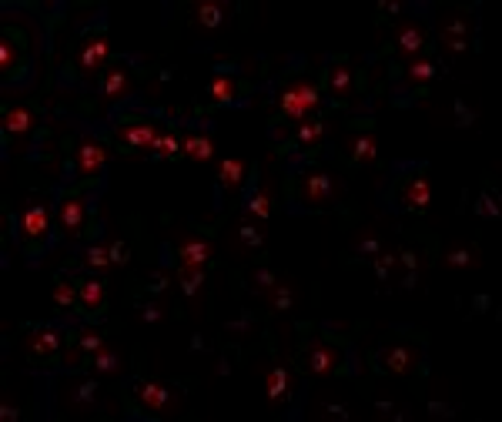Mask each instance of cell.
Masks as SVG:
<instances>
[{
    "instance_id": "6da1fadb",
    "label": "cell",
    "mask_w": 502,
    "mask_h": 422,
    "mask_svg": "<svg viewBox=\"0 0 502 422\" xmlns=\"http://www.w3.org/2000/svg\"><path fill=\"white\" fill-rule=\"evenodd\" d=\"M278 107H281V114L288 117V121H305V114L318 107V91L312 87V84L295 81L292 87H285V91H281Z\"/></svg>"
},
{
    "instance_id": "7a4b0ae2",
    "label": "cell",
    "mask_w": 502,
    "mask_h": 422,
    "mask_svg": "<svg viewBox=\"0 0 502 422\" xmlns=\"http://www.w3.org/2000/svg\"><path fill=\"white\" fill-rule=\"evenodd\" d=\"M332 191H335V181H332L325 171H312V175H305L302 181H298V198H302L305 205H312V208L325 205V201L332 198Z\"/></svg>"
},
{
    "instance_id": "3957f363",
    "label": "cell",
    "mask_w": 502,
    "mask_h": 422,
    "mask_svg": "<svg viewBox=\"0 0 502 422\" xmlns=\"http://www.w3.org/2000/svg\"><path fill=\"white\" fill-rule=\"evenodd\" d=\"M47 228H50V211H47V205H27V208L21 211V234L23 238H31V242H40L47 234Z\"/></svg>"
},
{
    "instance_id": "277c9868",
    "label": "cell",
    "mask_w": 502,
    "mask_h": 422,
    "mask_svg": "<svg viewBox=\"0 0 502 422\" xmlns=\"http://www.w3.org/2000/svg\"><path fill=\"white\" fill-rule=\"evenodd\" d=\"M178 261H181V269H204L211 261V242L208 238H185L178 245Z\"/></svg>"
},
{
    "instance_id": "5b68a950",
    "label": "cell",
    "mask_w": 502,
    "mask_h": 422,
    "mask_svg": "<svg viewBox=\"0 0 502 422\" xmlns=\"http://www.w3.org/2000/svg\"><path fill=\"white\" fill-rule=\"evenodd\" d=\"M134 396H138L141 409H148V412L171 409V399H175L164 386H158V382H138V386H134Z\"/></svg>"
},
{
    "instance_id": "8992f818",
    "label": "cell",
    "mask_w": 502,
    "mask_h": 422,
    "mask_svg": "<svg viewBox=\"0 0 502 422\" xmlns=\"http://www.w3.org/2000/svg\"><path fill=\"white\" fill-rule=\"evenodd\" d=\"M398 201H402L405 208H412V211L425 208V205L432 201V185H429V178H422V175L409 178V181L402 185V195H398Z\"/></svg>"
},
{
    "instance_id": "52a82bcc",
    "label": "cell",
    "mask_w": 502,
    "mask_h": 422,
    "mask_svg": "<svg viewBox=\"0 0 502 422\" xmlns=\"http://www.w3.org/2000/svg\"><path fill=\"white\" fill-rule=\"evenodd\" d=\"M107 54H111V44H107L104 34H97V37H91V40H84L77 64H81L84 74H94V70H97L107 60Z\"/></svg>"
},
{
    "instance_id": "ba28073f",
    "label": "cell",
    "mask_w": 502,
    "mask_h": 422,
    "mask_svg": "<svg viewBox=\"0 0 502 422\" xmlns=\"http://www.w3.org/2000/svg\"><path fill=\"white\" fill-rule=\"evenodd\" d=\"M104 161H107V151H104V148L84 138L81 148H77V171H81V178H94L97 171H101V168H104Z\"/></svg>"
},
{
    "instance_id": "9c48e42d",
    "label": "cell",
    "mask_w": 502,
    "mask_h": 422,
    "mask_svg": "<svg viewBox=\"0 0 502 422\" xmlns=\"http://www.w3.org/2000/svg\"><path fill=\"white\" fill-rule=\"evenodd\" d=\"M84 215H87V201H84V198H64V201H60V211H58L60 232H64V234H77V232H81V224H84Z\"/></svg>"
},
{
    "instance_id": "30bf717a",
    "label": "cell",
    "mask_w": 502,
    "mask_h": 422,
    "mask_svg": "<svg viewBox=\"0 0 502 422\" xmlns=\"http://www.w3.org/2000/svg\"><path fill=\"white\" fill-rule=\"evenodd\" d=\"M23 345H27L31 355H40V359H44V355H54V352L60 349V332L58 328H34Z\"/></svg>"
},
{
    "instance_id": "8fae6325",
    "label": "cell",
    "mask_w": 502,
    "mask_h": 422,
    "mask_svg": "<svg viewBox=\"0 0 502 422\" xmlns=\"http://www.w3.org/2000/svg\"><path fill=\"white\" fill-rule=\"evenodd\" d=\"M395 47H398V58H402V60H412V58H415V54L422 50V47H425V31H422L419 23H405V27L398 31Z\"/></svg>"
},
{
    "instance_id": "7c38bea8",
    "label": "cell",
    "mask_w": 502,
    "mask_h": 422,
    "mask_svg": "<svg viewBox=\"0 0 502 422\" xmlns=\"http://www.w3.org/2000/svg\"><path fill=\"white\" fill-rule=\"evenodd\" d=\"M161 131L154 128V124H124V128H117V141H124L131 148H151L154 141H158Z\"/></svg>"
},
{
    "instance_id": "4fadbf2b",
    "label": "cell",
    "mask_w": 502,
    "mask_h": 422,
    "mask_svg": "<svg viewBox=\"0 0 502 422\" xmlns=\"http://www.w3.org/2000/svg\"><path fill=\"white\" fill-rule=\"evenodd\" d=\"M415 349L412 345H395V349H388V352H382V365H386L392 375H405L415 365Z\"/></svg>"
},
{
    "instance_id": "5bb4252c",
    "label": "cell",
    "mask_w": 502,
    "mask_h": 422,
    "mask_svg": "<svg viewBox=\"0 0 502 422\" xmlns=\"http://www.w3.org/2000/svg\"><path fill=\"white\" fill-rule=\"evenodd\" d=\"M181 151H185L191 161H211V158H214V141H211L208 134H201V131H191V134H185V141H181Z\"/></svg>"
},
{
    "instance_id": "9a60e30c",
    "label": "cell",
    "mask_w": 502,
    "mask_h": 422,
    "mask_svg": "<svg viewBox=\"0 0 502 422\" xmlns=\"http://www.w3.org/2000/svg\"><path fill=\"white\" fill-rule=\"evenodd\" d=\"M231 7L228 4H195V21H198L201 31H214L228 21Z\"/></svg>"
},
{
    "instance_id": "2e32d148",
    "label": "cell",
    "mask_w": 502,
    "mask_h": 422,
    "mask_svg": "<svg viewBox=\"0 0 502 422\" xmlns=\"http://www.w3.org/2000/svg\"><path fill=\"white\" fill-rule=\"evenodd\" d=\"M288 392H292V375H288V369H271L268 379H265V396H268L271 406H278V402H285L288 399Z\"/></svg>"
},
{
    "instance_id": "e0dca14e",
    "label": "cell",
    "mask_w": 502,
    "mask_h": 422,
    "mask_svg": "<svg viewBox=\"0 0 502 422\" xmlns=\"http://www.w3.org/2000/svg\"><path fill=\"white\" fill-rule=\"evenodd\" d=\"M31 128H34V111L31 107H11V111H4V131L7 134L23 138Z\"/></svg>"
},
{
    "instance_id": "ac0fdd59",
    "label": "cell",
    "mask_w": 502,
    "mask_h": 422,
    "mask_svg": "<svg viewBox=\"0 0 502 422\" xmlns=\"http://www.w3.org/2000/svg\"><path fill=\"white\" fill-rule=\"evenodd\" d=\"M349 154L362 164H375L378 161V138L375 134H355V138H349Z\"/></svg>"
},
{
    "instance_id": "d6986e66",
    "label": "cell",
    "mask_w": 502,
    "mask_h": 422,
    "mask_svg": "<svg viewBox=\"0 0 502 422\" xmlns=\"http://www.w3.org/2000/svg\"><path fill=\"white\" fill-rule=\"evenodd\" d=\"M335 365H339V352L332 345H315L312 355H308V372L312 375H328Z\"/></svg>"
},
{
    "instance_id": "ffe728a7",
    "label": "cell",
    "mask_w": 502,
    "mask_h": 422,
    "mask_svg": "<svg viewBox=\"0 0 502 422\" xmlns=\"http://www.w3.org/2000/svg\"><path fill=\"white\" fill-rule=\"evenodd\" d=\"M241 178H245V161H238V158H222V161H218V181H222L228 191H238V188H241Z\"/></svg>"
},
{
    "instance_id": "44dd1931",
    "label": "cell",
    "mask_w": 502,
    "mask_h": 422,
    "mask_svg": "<svg viewBox=\"0 0 502 422\" xmlns=\"http://www.w3.org/2000/svg\"><path fill=\"white\" fill-rule=\"evenodd\" d=\"M77 295H81V302H84L87 312H101V308H104V285H101L97 278H91V275L81 281Z\"/></svg>"
},
{
    "instance_id": "7402d4cb",
    "label": "cell",
    "mask_w": 502,
    "mask_h": 422,
    "mask_svg": "<svg viewBox=\"0 0 502 422\" xmlns=\"http://www.w3.org/2000/svg\"><path fill=\"white\" fill-rule=\"evenodd\" d=\"M405 77H409V84H425L435 77V64L429 58H412L409 64H405Z\"/></svg>"
},
{
    "instance_id": "603a6c76",
    "label": "cell",
    "mask_w": 502,
    "mask_h": 422,
    "mask_svg": "<svg viewBox=\"0 0 502 422\" xmlns=\"http://www.w3.org/2000/svg\"><path fill=\"white\" fill-rule=\"evenodd\" d=\"M131 87V77H128V70H107L104 74V97H121V94H128Z\"/></svg>"
},
{
    "instance_id": "cb8c5ba5",
    "label": "cell",
    "mask_w": 502,
    "mask_h": 422,
    "mask_svg": "<svg viewBox=\"0 0 502 422\" xmlns=\"http://www.w3.org/2000/svg\"><path fill=\"white\" fill-rule=\"evenodd\" d=\"M328 87H332V94H335V97H349V91H351V70L345 67V64H335V67H332V74H328Z\"/></svg>"
},
{
    "instance_id": "d4e9b609",
    "label": "cell",
    "mask_w": 502,
    "mask_h": 422,
    "mask_svg": "<svg viewBox=\"0 0 502 422\" xmlns=\"http://www.w3.org/2000/svg\"><path fill=\"white\" fill-rule=\"evenodd\" d=\"M178 281H181V292H185L187 298H195L198 288L204 285V269H181V265H178Z\"/></svg>"
},
{
    "instance_id": "484cf974",
    "label": "cell",
    "mask_w": 502,
    "mask_h": 422,
    "mask_svg": "<svg viewBox=\"0 0 502 422\" xmlns=\"http://www.w3.org/2000/svg\"><path fill=\"white\" fill-rule=\"evenodd\" d=\"M91 372L97 375H111V372H121V355H117L114 349H101L97 355H94L91 362Z\"/></svg>"
},
{
    "instance_id": "4316f807",
    "label": "cell",
    "mask_w": 502,
    "mask_h": 422,
    "mask_svg": "<svg viewBox=\"0 0 502 422\" xmlns=\"http://www.w3.org/2000/svg\"><path fill=\"white\" fill-rule=\"evenodd\" d=\"M245 208H248V218H255V222H265V218L271 215V195L265 191V188H261V191H255V195L248 198Z\"/></svg>"
},
{
    "instance_id": "83f0119b",
    "label": "cell",
    "mask_w": 502,
    "mask_h": 422,
    "mask_svg": "<svg viewBox=\"0 0 502 422\" xmlns=\"http://www.w3.org/2000/svg\"><path fill=\"white\" fill-rule=\"evenodd\" d=\"M178 148H181V141H178L175 131H171V134H158V141L151 144V161H161V158H175Z\"/></svg>"
},
{
    "instance_id": "f1b7e54d",
    "label": "cell",
    "mask_w": 502,
    "mask_h": 422,
    "mask_svg": "<svg viewBox=\"0 0 502 422\" xmlns=\"http://www.w3.org/2000/svg\"><path fill=\"white\" fill-rule=\"evenodd\" d=\"M208 94H211L214 104H234V81L231 77H214L211 87H208Z\"/></svg>"
},
{
    "instance_id": "f546056e",
    "label": "cell",
    "mask_w": 502,
    "mask_h": 422,
    "mask_svg": "<svg viewBox=\"0 0 502 422\" xmlns=\"http://www.w3.org/2000/svg\"><path fill=\"white\" fill-rule=\"evenodd\" d=\"M298 134H295V138H298V144H318V141L325 138V124H322V121H298Z\"/></svg>"
},
{
    "instance_id": "4dcf8cb0",
    "label": "cell",
    "mask_w": 502,
    "mask_h": 422,
    "mask_svg": "<svg viewBox=\"0 0 502 422\" xmlns=\"http://www.w3.org/2000/svg\"><path fill=\"white\" fill-rule=\"evenodd\" d=\"M84 261L91 265L94 271H107V269H114L111 265V251H107L104 245H91L87 251H84Z\"/></svg>"
},
{
    "instance_id": "1f68e13d",
    "label": "cell",
    "mask_w": 502,
    "mask_h": 422,
    "mask_svg": "<svg viewBox=\"0 0 502 422\" xmlns=\"http://www.w3.org/2000/svg\"><path fill=\"white\" fill-rule=\"evenodd\" d=\"M77 298H81V295L74 292V285H70L67 278H58V285H54V305H58V308H70Z\"/></svg>"
},
{
    "instance_id": "d6a6232c",
    "label": "cell",
    "mask_w": 502,
    "mask_h": 422,
    "mask_svg": "<svg viewBox=\"0 0 502 422\" xmlns=\"http://www.w3.org/2000/svg\"><path fill=\"white\" fill-rule=\"evenodd\" d=\"M234 238H238V245L241 248H261V232L251 224V218L238 224V234H234Z\"/></svg>"
},
{
    "instance_id": "836d02e7",
    "label": "cell",
    "mask_w": 502,
    "mask_h": 422,
    "mask_svg": "<svg viewBox=\"0 0 502 422\" xmlns=\"http://www.w3.org/2000/svg\"><path fill=\"white\" fill-rule=\"evenodd\" d=\"M445 265L449 269H476V251L472 248H456L445 255Z\"/></svg>"
},
{
    "instance_id": "e575fe53",
    "label": "cell",
    "mask_w": 502,
    "mask_h": 422,
    "mask_svg": "<svg viewBox=\"0 0 502 422\" xmlns=\"http://www.w3.org/2000/svg\"><path fill=\"white\" fill-rule=\"evenodd\" d=\"M372 265H375V275H378V278H388V271L398 265V258H395V251H378Z\"/></svg>"
},
{
    "instance_id": "d590c367",
    "label": "cell",
    "mask_w": 502,
    "mask_h": 422,
    "mask_svg": "<svg viewBox=\"0 0 502 422\" xmlns=\"http://www.w3.org/2000/svg\"><path fill=\"white\" fill-rule=\"evenodd\" d=\"M271 308H278V312H288V308H292V288H288V285H275V288H271Z\"/></svg>"
},
{
    "instance_id": "8d00e7d4",
    "label": "cell",
    "mask_w": 502,
    "mask_h": 422,
    "mask_svg": "<svg viewBox=\"0 0 502 422\" xmlns=\"http://www.w3.org/2000/svg\"><path fill=\"white\" fill-rule=\"evenodd\" d=\"M251 285H255V292H258V295H265V292H271V288L278 285V278H275V275H271L268 269H258V271H255V278H251Z\"/></svg>"
},
{
    "instance_id": "74e56055",
    "label": "cell",
    "mask_w": 502,
    "mask_h": 422,
    "mask_svg": "<svg viewBox=\"0 0 502 422\" xmlns=\"http://www.w3.org/2000/svg\"><path fill=\"white\" fill-rule=\"evenodd\" d=\"M77 345H81L84 355H97V352L104 349V339H101L97 332H84L81 339H77Z\"/></svg>"
},
{
    "instance_id": "f35d334b",
    "label": "cell",
    "mask_w": 502,
    "mask_h": 422,
    "mask_svg": "<svg viewBox=\"0 0 502 422\" xmlns=\"http://www.w3.org/2000/svg\"><path fill=\"white\" fill-rule=\"evenodd\" d=\"M476 211H479L482 218H499V201L492 198V195H479V201H476Z\"/></svg>"
},
{
    "instance_id": "ab89813d",
    "label": "cell",
    "mask_w": 502,
    "mask_h": 422,
    "mask_svg": "<svg viewBox=\"0 0 502 422\" xmlns=\"http://www.w3.org/2000/svg\"><path fill=\"white\" fill-rule=\"evenodd\" d=\"M94 392H97V386H94V382H84V386L77 389L74 396H70V402H74V406H91V402H94Z\"/></svg>"
},
{
    "instance_id": "60d3db41",
    "label": "cell",
    "mask_w": 502,
    "mask_h": 422,
    "mask_svg": "<svg viewBox=\"0 0 502 422\" xmlns=\"http://www.w3.org/2000/svg\"><path fill=\"white\" fill-rule=\"evenodd\" d=\"M107 251H111V265H128V245H121V242H114V245H107Z\"/></svg>"
},
{
    "instance_id": "b9f144b4",
    "label": "cell",
    "mask_w": 502,
    "mask_h": 422,
    "mask_svg": "<svg viewBox=\"0 0 502 422\" xmlns=\"http://www.w3.org/2000/svg\"><path fill=\"white\" fill-rule=\"evenodd\" d=\"M442 44H445V50H452V54H462V50H469V40H466V37H449V34H442Z\"/></svg>"
},
{
    "instance_id": "7bdbcfd3",
    "label": "cell",
    "mask_w": 502,
    "mask_h": 422,
    "mask_svg": "<svg viewBox=\"0 0 502 422\" xmlns=\"http://www.w3.org/2000/svg\"><path fill=\"white\" fill-rule=\"evenodd\" d=\"M251 325H255V318H251V315H241V318H234V322H228V325H224V332L238 335V332H248Z\"/></svg>"
},
{
    "instance_id": "ee69618b",
    "label": "cell",
    "mask_w": 502,
    "mask_h": 422,
    "mask_svg": "<svg viewBox=\"0 0 502 422\" xmlns=\"http://www.w3.org/2000/svg\"><path fill=\"white\" fill-rule=\"evenodd\" d=\"M13 58H17V54H13V44H11V40H0V67L11 70Z\"/></svg>"
},
{
    "instance_id": "f6af8a7d",
    "label": "cell",
    "mask_w": 502,
    "mask_h": 422,
    "mask_svg": "<svg viewBox=\"0 0 502 422\" xmlns=\"http://www.w3.org/2000/svg\"><path fill=\"white\" fill-rule=\"evenodd\" d=\"M161 318H164V308H161V305H148V308L141 312V322H148V325L161 322Z\"/></svg>"
},
{
    "instance_id": "bcb514c9",
    "label": "cell",
    "mask_w": 502,
    "mask_h": 422,
    "mask_svg": "<svg viewBox=\"0 0 502 422\" xmlns=\"http://www.w3.org/2000/svg\"><path fill=\"white\" fill-rule=\"evenodd\" d=\"M398 261H402V265H405V269L409 271H415L419 269V255H415V251H412V248H402V251H398Z\"/></svg>"
},
{
    "instance_id": "7dc6e473",
    "label": "cell",
    "mask_w": 502,
    "mask_h": 422,
    "mask_svg": "<svg viewBox=\"0 0 502 422\" xmlns=\"http://www.w3.org/2000/svg\"><path fill=\"white\" fill-rule=\"evenodd\" d=\"M442 34H449V37H466V34H469V23L456 17V21H449V27H445Z\"/></svg>"
},
{
    "instance_id": "c3c4849f",
    "label": "cell",
    "mask_w": 502,
    "mask_h": 422,
    "mask_svg": "<svg viewBox=\"0 0 502 422\" xmlns=\"http://www.w3.org/2000/svg\"><path fill=\"white\" fill-rule=\"evenodd\" d=\"M359 251H362V255H378V238H372V234H365L362 242H359Z\"/></svg>"
},
{
    "instance_id": "681fc988",
    "label": "cell",
    "mask_w": 502,
    "mask_h": 422,
    "mask_svg": "<svg viewBox=\"0 0 502 422\" xmlns=\"http://www.w3.org/2000/svg\"><path fill=\"white\" fill-rule=\"evenodd\" d=\"M456 117H459V124H469V121H472V111H466V104L456 101Z\"/></svg>"
},
{
    "instance_id": "f907efd6",
    "label": "cell",
    "mask_w": 502,
    "mask_h": 422,
    "mask_svg": "<svg viewBox=\"0 0 502 422\" xmlns=\"http://www.w3.org/2000/svg\"><path fill=\"white\" fill-rule=\"evenodd\" d=\"M0 416H4V419H17L21 412H17V409H11V406H4V409H0Z\"/></svg>"
},
{
    "instance_id": "816d5d0a",
    "label": "cell",
    "mask_w": 502,
    "mask_h": 422,
    "mask_svg": "<svg viewBox=\"0 0 502 422\" xmlns=\"http://www.w3.org/2000/svg\"><path fill=\"white\" fill-rule=\"evenodd\" d=\"M382 11H386V13H398L402 7H398V4H382Z\"/></svg>"
},
{
    "instance_id": "f5cc1de1",
    "label": "cell",
    "mask_w": 502,
    "mask_h": 422,
    "mask_svg": "<svg viewBox=\"0 0 502 422\" xmlns=\"http://www.w3.org/2000/svg\"><path fill=\"white\" fill-rule=\"evenodd\" d=\"M214 372H218V375H228V362H224V359H222V362L214 365Z\"/></svg>"
}]
</instances>
